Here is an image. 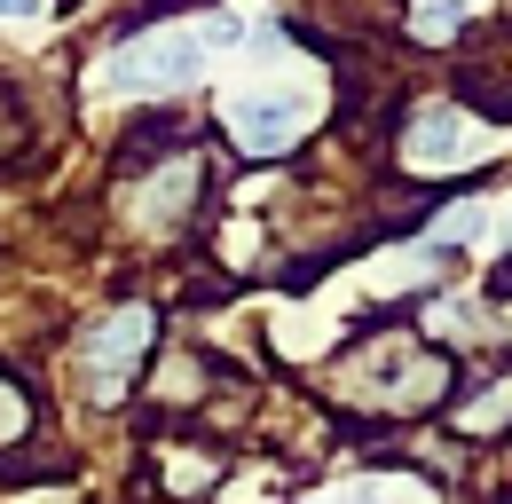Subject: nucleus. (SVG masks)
Segmentation results:
<instances>
[{
  "label": "nucleus",
  "mask_w": 512,
  "mask_h": 504,
  "mask_svg": "<svg viewBox=\"0 0 512 504\" xmlns=\"http://www.w3.org/2000/svg\"><path fill=\"white\" fill-rule=\"evenodd\" d=\"M197 71H205V40L197 32H150V40H134L127 56L111 63V87H127V95H174V87H190Z\"/></svg>",
  "instance_id": "obj_1"
},
{
  "label": "nucleus",
  "mask_w": 512,
  "mask_h": 504,
  "mask_svg": "<svg viewBox=\"0 0 512 504\" xmlns=\"http://www.w3.org/2000/svg\"><path fill=\"white\" fill-rule=\"evenodd\" d=\"M229 126H237L245 150L276 158V150H292V134H300V103H292V95H237V103H229Z\"/></svg>",
  "instance_id": "obj_2"
},
{
  "label": "nucleus",
  "mask_w": 512,
  "mask_h": 504,
  "mask_svg": "<svg viewBox=\"0 0 512 504\" xmlns=\"http://www.w3.org/2000/svg\"><path fill=\"white\" fill-rule=\"evenodd\" d=\"M150 339V315H111L95 339H87V378H95V394L111 402L119 394V371H127V355Z\"/></svg>",
  "instance_id": "obj_3"
},
{
  "label": "nucleus",
  "mask_w": 512,
  "mask_h": 504,
  "mask_svg": "<svg viewBox=\"0 0 512 504\" xmlns=\"http://www.w3.org/2000/svg\"><path fill=\"white\" fill-rule=\"evenodd\" d=\"M410 158H418V166H457V158H473V134H465V119L426 111V119H418V134H410Z\"/></svg>",
  "instance_id": "obj_4"
},
{
  "label": "nucleus",
  "mask_w": 512,
  "mask_h": 504,
  "mask_svg": "<svg viewBox=\"0 0 512 504\" xmlns=\"http://www.w3.org/2000/svg\"><path fill=\"white\" fill-rule=\"evenodd\" d=\"M465 237H481V205H457L442 221V245H465Z\"/></svg>",
  "instance_id": "obj_5"
},
{
  "label": "nucleus",
  "mask_w": 512,
  "mask_h": 504,
  "mask_svg": "<svg viewBox=\"0 0 512 504\" xmlns=\"http://www.w3.org/2000/svg\"><path fill=\"white\" fill-rule=\"evenodd\" d=\"M0 16H40V0H0Z\"/></svg>",
  "instance_id": "obj_6"
}]
</instances>
